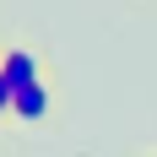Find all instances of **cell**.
Instances as JSON below:
<instances>
[{
    "label": "cell",
    "mask_w": 157,
    "mask_h": 157,
    "mask_svg": "<svg viewBox=\"0 0 157 157\" xmlns=\"http://www.w3.org/2000/svg\"><path fill=\"white\" fill-rule=\"evenodd\" d=\"M49 114V87L44 81H27V87H16V103H11V119H44Z\"/></svg>",
    "instance_id": "cell-1"
},
{
    "label": "cell",
    "mask_w": 157,
    "mask_h": 157,
    "mask_svg": "<svg viewBox=\"0 0 157 157\" xmlns=\"http://www.w3.org/2000/svg\"><path fill=\"white\" fill-rule=\"evenodd\" d=\"M11 103H16V87H11L6 76H0V114H11Z\"/></svg>",
    "instance_id": "cell-3"
},
{
    "label": "cell",
    "mask_w": 157,
    "mask_h": 157,
    "mask_svg": "<svg viewBox=\"0 0 157 157\" xmlns=\"http://www.w3.org/2000/svg\"><path fill=\"white\" fill-rule=\"evenodd\" d=\"M0 76L11 81V87H27V81H38V60H33L27 49H6L0 54Z\"/></svg>",
    "instance_id": "cell-2"
}]
</instances>
